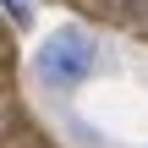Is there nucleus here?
Wrapping results in <instances>:
<instances>
[{
    "label": "nucleus",
    "mask_w": 148,
    "mask_h": 148,
    "mask_svg": "<svg viewBox=\"0 0 148 148\" xmlns=\"http://www.w3.org/2000/svg\"><path fill=\"white\" fill-rule=\"evenodd\" d=\"M33 71H38V82H49V88H77V82L93 71V38L77 33V27L49 33V38L38 44V55H33Z\"/></svg>",
    "instance_id": "nucleus-1"
},
{
    "label": "nucleus",
    "mask_w": 148,
    "mask_h": 148,
    "mask_svg": "<svg viewBox=\"0 0 148 148\" xmlns=\"http://www.w3.org/2000/svg\"><path fill=\"white\" fill-rule=\"evenodd\" d=\"M5 5H11V22L22 27V22H27V0H5Z\"/></svg>",
    "instance_id": "nucleus-2"
}]
</instances>
